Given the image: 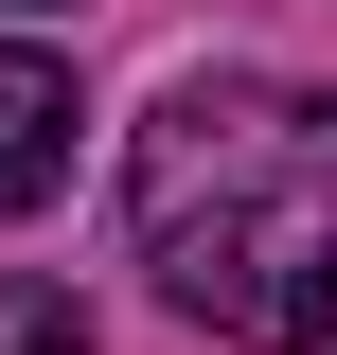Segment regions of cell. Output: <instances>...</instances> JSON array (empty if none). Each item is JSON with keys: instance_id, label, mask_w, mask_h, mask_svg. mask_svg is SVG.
<instances>
[{"instance_id": "cell-1", "label": "cell", "mask_w": 337, "mask_h": 355, "mask_svg": "<svg viewBox=\"0 0 337 355\" xmlns=\"http://www.w3.org/2000/svg\"><path fill=\"white\" fill-rule=\"evenodd\" d=\"M125 214L178 320L320 355L337 338V89H178L125 160Z\"/></svg>"}, {"instance_id": "cell-2", "label": "cell", "mask_w": 337, "mask_h": 355, "mask_svg": "<svg viewBox=\"0 0 337 355\" xmlns=\"http://www.w3.org/2000/svg\"><path fill=\"white\" fill-rule=\"evenodd\" d=\"M53 178H71V71L0 36V214H36Z\"/></svg>"}, {"instance_id": "cell-3", "label": "cell", "mask_w": 337, "mask_h": 355, "mask_svg": "<svg viewBox=\"0 0 337 355\" xmlns=\"http://www.w3.org/2000/svg\"><path fill=\"white\" fill-rule=\"evenodd\" d=\"M0 355H107L71 284H0Z\"/></svg>"}, {"instance_id": "cell-4", "label": "cell", "mask_w": 337, "mask_h": 355, "mask_svg": "<svg viewBox=\"0 0 337 355\" xmlns=\"http://www.w3.org/2000/svg\"><path fill=\"white\" fill-rule=\"evenodd\" d=\"M18 18H53V0H18Z\"/></svg>"}]
</instances>
